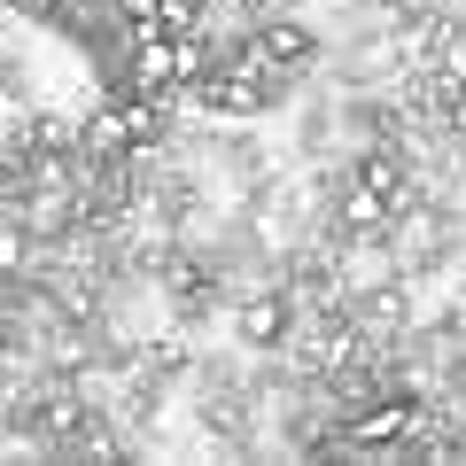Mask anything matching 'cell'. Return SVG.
<instances>
[{
	"label": "cell",
	"instance_id": "3",
	"mask_svg": "<svg viewBox=\"0 0 466 466\" xmlns=\"http://www.w3.org/2000/svg\"><path fill=\"white\" fill-rule=\"evenodd\" d=\"M311 55H319V39L303 24H265L257 32V63H272V70H303Z\"/></svg>",
	"mask_w": 466,
	"mask_h": 466
},
{
	"label": "cell",
	"instance_id": "4",
	"mask_svg": "<svg viewBox=\"0 0 466 466\" xmlns=\"http://www.w3.org/2000/svg\"><path fill=\"white\" fill-rule=\"evenodd\" d=\"M366 187L373 195H397V156H366Z\"/></svg>",
	"mask_w": 466,
	"mask_h": 466
},
{
	"label": "cell",
	"instance_id": "1",
	"mask_svg": "<svg viewBox=\"0 0 466 466\" xmlns=\"http://www.w3.org/2000/svg\"><path fill=\"white\" fill-rule=\"evenodd\" d=\"M412 420H420V404H412V397L366 404V412L350 420V443H404V435H412Z\"/></svg>",
	"mask_w": 466,
	"mask_h": 466
},
{
	"label": "cell",
	"instance_id": "2",
	"mask_svg": "<svg viewBox=\"0 0 466 466\" xmlns=\"http://www.w3.org/2000/svg\"><path fill=\"white\" fill-rule=\"evenodd\" d=\"M233 334H241L249 350H280V342H288V303H280V296L241 303V311H233Z\"/></svg>",
	"mask_w": 466,
	"mask_h": 466
}]
</instances>
